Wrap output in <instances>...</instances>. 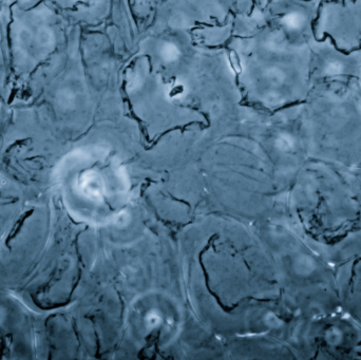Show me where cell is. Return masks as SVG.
I'll list each match as a JSON object with an SVG mask.
<instances>
[{"instance_id":"cell-3","label":"cell","mask_w":361,"mask_h":360,"mask_svg":"<svg viewBox=\"0 0 361 360\" xmlns=\"http://www.w3.org/2000/svg\"><path fill=\"white\" fill-rule=\"evenodd\" d=\"M313 34L341 52L360 50L361 0H322L316 8Z\"/></svg>"},{"instance_id":"cell-5","label":"cell","mask_w":361,"mask_h":360,"mask_svg":"<svg viewBox=\"0 0 361 360\" xmlns=\"http://www.w3.org/2000/svg\"><path fill=\"white\" fill-rule=\"evenodd\" d=\"M72 27H90L99 20L103 0H48Z\"/></svg>"},{"instance_id":"cell-4","label":"cell","mask_w":361,"mask_h":360,"mask_svg":"<svg viewBox=\"0 0 361 360\" xmlns=\"http://www.w3.org/2000/svg\"><path fill=\"white\" fill-rule=\"evenodd\" d=\"M339 304L361 325V256L348 260L336 273Z\"/></svg>"},{"instance_id":"cell-6","label":"cell","mask_w":361,"mask_h":360,"mask_svg":"<svg viewBox=\"0 0 361 360\" xmlns=\"http://www.w3.org/2000/svg\"><path fill=\"white\" fill-rule=\"evenodd\" d=\"M11 106L4 94V89H2L1 80H0V132L8 120V114H10Z\"/></svg>"},{"instance_id":"cell-2","label":"cell","mask_w":361,"mask_h":360,"mask_svg":"<svg viewBox=\"0 0 361 360\" xmlns=\"http://www.w3.org/2000/svg\"><path fill=\"white\" fill-rule=\"evenodd\" d=\"M303 149L339 168L361 167V80L331 76L288 107Z\"/></svg>"},{"instance_id":"cell-7","label":"cell","mask_w":361,"mask_h":360,"mask_svg":"<svg viewBox=\"0 0 361 360\" xmlns=\"http://www.w3.org/2000/svg\"><path fill=\"white\" fill-rule=\"evenodd\" d=\"M301 1L307 2V4H319L322 0H301Z\"/></svg>"},{"instance_id":"cell-1","label":"cell","mask_w":361,"mask_h":360,"mask_svg":"<svg viewBox=\"0 0 361 360\" xmlns=\"http://www.w3.org/2000/svg\"><path fill=\"white\" fill-rule=\"evenodd\" d=\"M71 29L48 0H0V80L11 107L37 101L59 74Z\"/></svg>"}]
</instances>
